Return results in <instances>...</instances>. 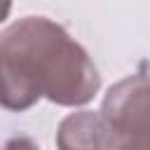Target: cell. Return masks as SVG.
<instances>
[{"instance_id": "1", "label": "cell", "mask_w": 150, "mask_h": 150, "mask_svg": "<svg viewBox=\"0 0 150 150\" xmlns=\"http://www.w3.org/2000/svg\"><path fill=\"white\" fill-rule=\"evenodd\" d=\"M101 77L89 54L45 16H26L0 33V105L26 110L47 96L59 105H82Z\"/></svg>"}, {"instance_id": "5", "label": "cell", "mask_w": 150, "mask_h": 150, "mask_svg": "<svg viewBox=\"0 0 150 150\" xmlns=\"http://www.w3.org/2000/svg\"><path fill=\"white\" fill-rule=\"evenodd\" d=\"M120 150H150V138H145V141H129V143H120Z\"/></svg>"}, {"instance_id": "6", "label": "cell", "mask_w": 150, "mask_h": 150, "mask_svg": "<svg viewBox=\"0 0 150 150\" xmlns=\"http://www.w3.org/2000/svg\"><path fill=\"white\" fill-rule=\"evenodd\" d=\"M9 12H12V5H9V2H0V21H2Z\"/></svg>"}, {"instance_id": "4", "label": "cell", "mask_w": 150, "mask_h": 150, "mask_svg": "<svg viewBox=\"0 0 150 150\" xmlns=\"http://www.w3.org/2000/svg\"><path fill=\"white\" fill-rule=\"evenodd\" d=\"M5 150H40L30 138H12L7 145H5Z\"/></svg>"}, {"instance_id": "2", "label": "cell", "mask_w": 150, "mask_h": 150, "mask_svg": "<svg viewBox=\"0 0 150 150\" xmlns=\"http://www.w3.org/2000/svg\"><path fill=\"white\" fill-rule=\"evenodd\" d=\"M101 117L120 143L150 138V77L136 73L110 87Z\"/></svg>"}, {"instance_id": "3", "label": "cell", "mask_w": 150, "mask_h": 150, "mask_svg": "<svg viewBox=\"0 0 150 150\" xmlns=\"http://www.w3.org/2000/svg\"><path fill=\"white\" fill-rule=\"evenodd\" d=\"M56 145L59 150H120L117 136L91 110L68 115L56 131Z\"/></svg>"}]
</instances>
